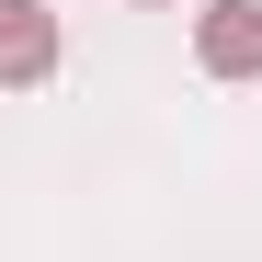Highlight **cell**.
<instances>
[{
    "label": "cell",
    "instance_id": "6da1fadb",
    "mask_svg": "<svg viewBox=\"0 0 262 262\" xmlns=\"http://www.w3.org/2000/svg\"><path fill=\"white\" fill-rule=\"evenodd\" d=\"M194 69L205 80H262V0H205L194 12Z\"/></svg>",
    "mask_w": 262,
    "mask_h": 262
},
{
    "label": "cell",
    "instance_id": "7a4b0ae2",
    "mask_svg": "<svg viewBox=\"0 0 262 262\" xmlns=\"http://www.w3.org/2000/svg\"><path fill=\"white\" fill-rule=\"evenodd\" d=\"M0 69H12V92H34V80L57 69V23H46V0H12V12H0Z\"/></svg>",
    "mask_w": 262,
    "mask_h": 262
}]
</instances>
